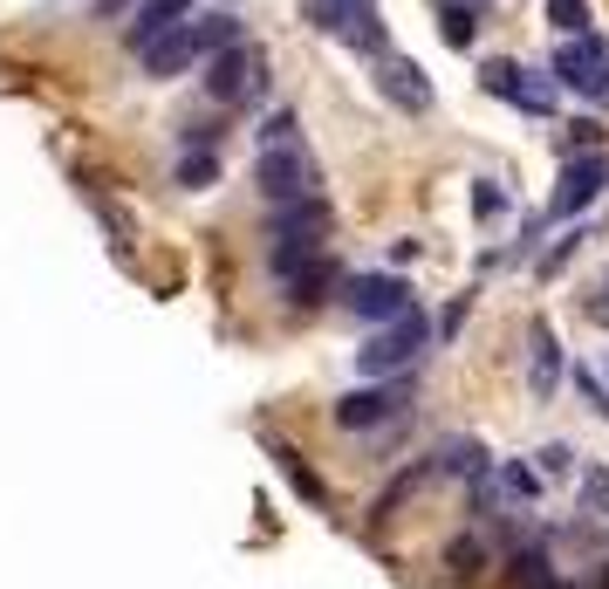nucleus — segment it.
<instances>
[{
	"label": "nucleus",
	"mask_w": 609,
	"mask_h": 589,
	"mask_svg": "<svg viewBox=\"0 0 609 589\" xmlns=\"http://www.w3.org/2000/svg\"><path fill=\"white\" fill-rule=\"evenodd\" d=\"M425 343H432V323L418 316H397V323H377L371 336H363V349H356V370L371 377V384H384V377H404L418 357H425Z\"/></svg>",
	"instance_id": "obj_1"
},
{
	"label": "nucleus",
	"mask_w": 609,
	"mask_h": 589,
	"mask_svg": "<svg viewBox=\"0 0 609 589\" xmlns=\"http://www.w3.org/2000/svg\"><path fill=\"white\" fill-rule=\"evenodd\" d=\"M302 21L315 34H336L343 49L356 55H384V21H377V0H302Z\"/></svg>",
	"instance_id": "obj_2"
},
{
	"label": "nucleus",
	"mask_w": 609,
	"mask_h": 589,
	"mask_svg": "<svg viewBox=\"0 0 609 589\" xmlns=\"http://www.w3.org/2000/svg\"><path fill=\"white\" fill-rule=\"evenodd\" d=\"M336 226V206L308 192V200H288L267 213V261H288V254H322V233Z\"/></svg>",
	"instance_id": "obj_3"
},
{
	"label": "nucleus",
	"mask_w": 609,
	"mask_h": 589,
	"mask_svg": "<svg viewBox=\"0 0 609 589\" xmlns=\"http://www.w3.org/2000/svg\"><path fill=\"white\" fill-rule=\"evenodd\" d=\"M412 418V390L404 384H356V390H336L329 405V425L336 431H384V425H404Z\"/></svg>",
	"instance_id": "obj_4"
},
{
	"label": "nucleus",
	"mask_w": 609,
	"mask_h": 589,
	"mask_svg": "<svg viewBox=\"0 0 609 589\" xmlns=\"http://www.w3.org/2000/svg\"><path fill=\"white\" fill-rule=\"evenodd\" d=\"M336 302H343V316H356V323H397V316H412V282L404 274H343L336 282Z\"/></svg>",
	"instance_id": "obj_5"
},
{
	"label": "nucleus",
	"mask_w": 609,
	"mask_h": 589,
	"mask_svg": "<svg viewBox=\"0 0 609 589\" xmlns=\"http://www.w3.org/2000/svg\"><path fill=\"white\" fill-rule=\"evenodd\" d=\"M206 97H213V103H226V110L267 97V55H261L254 42L213 49V55H206Z\"/></svg>",
	"instance_id": "obj_6"
},
{
	"label": "nucleus",
	"mask_w": 609,
	"mask_h": 589,
	"mask_svg": "<svg viewBox=\"0 0 609 589\" xmlns=\"http://www.w3.org/2000/svg\"><path fill=\"white\" fill-rule=\"evenodd\" d=\"M548 75H555V90H576L582 103H609V42H602V34H576V42H561L555 62H548Z\"/></svg>",
	"instance_id": "obj_7"
},
{
	"label": "nucleus",
	"mask_w": 609,
	"mask_h": 589,
	"mask_svg": "<svg viewBox=\"0 0 609 589\" xmlns=\"http://www.w3.org/2000/svg\"><path fill=\"white\" fill-rule=\"evenodd\" d=\"M479 90L500 97V103H514V110H527V116H555V103H561L555 75H535L527 62H507V55L479 62Z\"/></svg>",
	"instance_id": "obj_8"
},
{
	"label": "nucleus",
	"mask_w": 609,
	"mask_h": 589,
	"mask_svg": "<svg viewBox=\"0 0 609 589\" xmlns=\"http://www.w3.org/2000/svg\"><path fill=\"white\" fill-rule=\"evenodd\" d=\"M322 185V165L308 159L302 144H267L261 165H254V192L267 206H288V200H308V192Z\"/></svg>",
	"instance_id": "obj_9"
},
{
	"label": "nucleus",
	"mask_w": 609,
	"mask_h": 589,
	"mask_svg": "<svg viewBox=\"0 0 609 589\" xmlns=\"http://www.w3.org/2000/svg\"><path fill=\"white\" fill-rule=\"evenodd\" d=\"M609 185V151H589V159H561L555 192H548V226L555 220H582L596 206V192Z\"/></svg>",
	"instance_id": "obj_10"
},
{
	"label": "nucleus",
	"mask_w": 609,
	"mask_h": 589,
	"mask_svg": "<svg viewBox=\"0 0 609 589\" xmlns=\"http://www.w3.org/2000/svg\"><path fill=\"white\" fill-rule=\"evenodd\" d=\"M377 97L390 103V110H404V116H425L432 103H438V90H432V75L412 62V55H377Z\"/></svg>",
	"instance_id": "obj_11"
},
{
	"label": "nucleus",
	"mask_w": 609,
	"mask_h": 589,
	"mask_svg": "<svg viewBox=\"0 0 609 589\" xmlns=\"http://www.w3.org/2000/svg\"><path fill=\"white\" fill-rule=\"evenodd\" d=\"M561 377H568L561 336H555V323H548V316H535V323H527V398H535V405H555Z\"/></svg>",
	"instance_id": "obj_12"
},
{
	"label": "nucleus",
	"mask_w": 609,
	"mask_h": 589,
	"mask_svg": "<svg viewBox=\"0 0 609 589\" xmlns=\"http://www.w3.org/2000/svg\"><path fill=\"white\" fill-rule=\"evenodd\" d=\"M274 282L295 308H315L336 295V261L329 254H288V261H274Z\"/></svg>",
	"instance_id": "obj_13"
},
{
	"label": "nucleus",
	"mask_w": 609,
	"mask_h": 589,
	"mask_svg": "<svg viewBox=\"0 0 609 589\" xmlns=\"http://www.w3.org/2000/svg\"><path fill=\"white\" fill-rule=\"evenodd\" d=\"M425 466H432V480H479L486 474V466H494V459H486V446L473 439V431H453V439H438L432 453H425Z\"/></svg>",
	"instance_id": "obj_14"
},
{
	"label": "nucleus",
	"mask_w": 609,
	"mask_h": 589,
	"mask_svg": "<svg viewBox=\"0 0 609 589\" xmlns=\"http://www.w3.org/2000/svg\"><path fill=\"white\" fill-rule=\"evenodd\" d=\"M185 21H192V0H138V8H131V28H124V49L144 55L158 34H172V28H185Z\"/></svg>",
	"instance_id": "obj_15"
},
{
	"label": "nucleus",
	"mask_w": 609,
	"mask_h": 589,
	"mask_svg": "<svg viewBox=\"0 0 609 589\" xmlns=\"http://www.w3.org/2000/svg\"><path fill=\"white\" fill-rule=\"evenodd\" d=\"M138 62H144V75H151V83H172V75H185L192 62H206V55H199L192 28H172V34H158V42H151Z\"/></svg>",
	"instance_id": "obj_16"
},
{
	"label": "nucleus",
	"mask_w": 609,
	"mask_h": 589,
	"mask_svg": "<svg viewBox=\"0 0 609 589\" xmlns=\"http://www.w3.org/2000/svg\"><path fill=\"white\" fill-rule=\"evenodd\" d=\"M425 487H432V466H425V459H404V474H397V480H390V487L371 500V521H390L397 507L412 500V494H425Z\"/></svg>",
	"instance_id": "obj_17"
},
{
	"label": "nucleus",
	"mask_w": 609,
	"mask_h": 589,
	"mask_svg": "<svg viewBox=\"0 0 609 589\" xmlns=\"http://www.w3.org/2000/svg\"><path fill=\"white\" fill-rule=\"evenodd\" d=\"M185 28H192L199 55H213V49H233V42H247V34H240V14H233V8H220V14H192Z\"/></svg>",
	"instance_id": "obj_18"
},
{
	"label": "nucleus",
	"mask_w": 609,
	"mask_h": 589,
	"mask_svg": "<svg viewBox=\"0 0 609 589\" xmlns=\"http://www.w3.org/2000/svg\"><path fill=\"white\" fill-rule=\"evenodd\" d=\"M445 576L453 582H479L486 576V541L479 535H453L445 541Z\"/></svg>",
	"instance_id": "obj_19"
},
{
	"label": "nucleus",
	"mask_w": 609,
	"mask_h": 589,
	"mask_svg": "<svg viewBox=\"0 0 609 589\" xmlns=\"http://www.w3.org/2000/svg\"><path fill=\"white\" fill-rule=\"evenodd\" d=\"M589 241H596V226H568L555 247H541V254H535V274H541V282H555V274H561L568 261H576V254H582Z\"/></svg>",
	"instance_id": "obj_20"
},
{
	"label": "nucleus",
	"mask_w": 609,
	"mask_h": 589,
	"mask_svg": "<svg viewBox=\"0 0 609 589\" xmlns=\"http://www.w3.org/2000/svg\"><path fill=\"white\" fill-rule=\"evenodd\" d=\"M267 453H274V466L288 474V487H295L308 507H329V487H322V480L308 474V466H302V453H295V446H267Z\"/></svg>",
	"instance_id": "obj_21"
},
{
	"label": "nucleus",
	"mask_w": 609,
	"mask_h": 589,
	"mask_svg": "<svg viewBox=\"0 0 609 589\" xmlns=\"http://www.w3.org/2000/svg\"><path fill=\"white\" fill-rule=\"evenodd\" d=\"M220 151H179V165H172V179L185 185V192H206V185H220Z\"/></svg>",
	"instance_id": "obj_22"
},
{
	"label": "nucleus",
	"mask_w": 609,
	"mask_h": 589,
	"mask_svg": "<svg viewBox=\"0 0 609 589\" xmlns=\"http://www.w3.org/2000/svg\"><path fill=\"white\" fill-rule=\"evenodd\" d=\"M535 474H541V487L555 480H576L582 474V459H576V446H568V439H548V446H535Z\"/></svg>",
	"instance_id": "obj_23"
},
{
	"label": "nucleus",
	"mask_w": 609,
	"mask_h": 589,
	"mask_svg": "<svg viewBox=\"0 0 609 589\" xmlns=\"http://www.w3.org/2000/svg\"><path fill=\"white\" fill-rule=\"evenodd\" d=\"M589 151H602V124L596 116H576V124L555 131V159H589Z\"/></svg>",
	"instance_id": "obj_24"
},
{
	"label": "nucleus",
	"mask_w": 609,
	"mask_h": 589,
	"mask_svg": "<svg viewBox=\"0 0 609 589\" xmlns=\"http://www.w3.org/2000/svg\"><path fill=\"white\" fill-rule=\"evenodd\" d=\"M507 213H514V192H507L500 179H473V220L494 226V220H507Z\"/></svg>",
	"instance_id": "obj_25"
},
{
	"label": "nucleus",
	"mask_w": 609,
	"mask_h": 589,
	"mask_svg": "<svg viewBox=\"0 0 609 589\" xmlns=\"http://www.w3.org/2000/svg\"><path fill=\"white\" fill-rule=\"evenodd\" d=\"M473 34H479V14H466V8H438V42H445V49H473Z\"/></svg>",
	"instance_id": "obj_26"
},
{
	"label": "nucleus",
	"mask_w": 609,
	"mask_h": 589,
	"mask_svg": "<svg viewBox=\"0 0 609 589\" xmlns=\"http://www.w3.org/2000/svg\"><path fill=\"white\" fill-rule=\"evenodd\" d=\"M494 480H500L514 500H541V474H535V466H520V459H500V466H494Z\"/></svg>",
	"instance_id": "obj_27"
},
{
	"label": "nucleus",
	"mask_w": 609,
	"mask_h": 589,
	"mask_svg": "<svg viewBox=\"0 0 609 589\" xmlns=\"http://www.w3.org/2000/svg\"><path fill=\"white\" fill-rule=\"evenodd\" d=\"M582 515L609 521V466H582Z\"/></svg>",
	"instance_id": "obj_28"
},
{
	"label": "nucleus",
	"mask_w": 609,
	"mask_h": 589,
	"mask_svg": "<svg viewBox=\"0 0 609 589\" xmlns=\"http://www.w3.org/2000/svg\"><path fill=\"white\" fill-rule=\"evenodd\" d=\"M548 28H561L568 42H576V34H596L589 28V0H548Z\"/></svg>",
	"instance_id": "obj_29"
},
{
	"label": "nucleus",
	"mask_w": 609,
	"mask_h": 589,
	"mask_svg": "<svg viewBox=\"0 0 609 589\" xmlns=\"http://www.w3.org/2000/svg\"><path fill=\"white\" fill-rule=\"evenodd\" d=\"M267 144H302V116H295L288 103L261 116V151H267Z\"/></svg>",
	"instance_id": "obj_30"
},
{
	"label": "nucleus",
	"mask_w": 609,
	"mask_h": 589,
	"mask_svg": "<svg viewBox=\"0 0 609 589\" xmlns=\"http://www.w3.org/2000/svg\"><path fill=\"white\" fill-rule=\"evenodd\" d=\"M582 316L596 323V329H609V261L589 274V295H582Z\"/></svg>",
	"instance_id": "obj_31"
},
{
	"label": "nucleus",
	"mask_w": 609,
	"mask_h": 589,
	"mask_svg": "<svg viewBox=\"0 0 609 589\" xmlns=\"http://www.w3.org/2000/svg\"><path fill=\"white\" fill-rule=\"evenodd\" d=\"M466 316H473V295H459V302H445V316L432 323V336H445V343H453V336L466 329Z\"/></svg>",
	"instance_id": "obj_32"
},
{
	"label": "nucleus",
	"mask_w": 609,
	"mask_h": 589,
	"mask_svg": "<svg viewBox=\"0 0 609 589\" xmlns=\"http://www.w3.org/2000/svg\"><path fill=\"white\" fill-rule=\"evenodd\" d=\"M179 151H220V124H179Z\"/></svg>",
	"instance_id": "obj_33"
},
{
	"label": "nucleus",
	"mask_w": 609,
	"mask_h": 589,
	"mask_svg": "<svg viewBox=\"0 0 609 589\" xmlns=\"http://www.w3.org/2000/svg\"><path fill=\"white\" fill-rule=\"evenodd\" d=\"M576 390L589 398V412H596V418H609V390H602V377H596V370H576Z\"/></svg>",
	"instance_id": "obj_34"
},
{
	"label": "nucleus",
	"mask_w": 609,
	"mask_h": 589,
	"mask_svg": "<svg viewBox=\"0 0 609 589\" xmlns=\"http://www.w3.org/2000/svg\"><path fill=\"white\" fill-rule=\"evenodd\" d=\"M438 8H466V14H479V21H486V14H494V0H438Z\"/></svg>",
	"instance_id": "obj_35"
},
{
	"label": "nucleus",
	"mask_w": 609,
	"mask_h": 589,
	"mask_svg": "<svg viewBox=\"0 0 609 589\" xmlns=\"http://www.w3.org/2000/svg\"><path fill=\"white\" fill-rule=\"evenodd\" d=\"M124 8H138V0H97V14H124Z\"/></svg>",
	"instance_id": "obj_36"
},
{
	"label": "nucleus",
	"mask_w": 609,
	"mask_h": 589,
	"mask_svg": "<svg viewBox=\"0 0 609 589\" xmlns=\"http://www.w3.org/2000/svg\"><path fill=\"white\" fill-rule=\"evenodd\" d=\"M596 589H609V569H602V576H596Z\"/></svg>",
	"instance_id": "obj_37"
},
{
	"label": "nucleus",
	"mask_w": 609,
	"mask_h": 589,
	"mask_svg": "<svg viewBox=\"0 0 609 589\" xmlns=\"http://www.w3.org/2000/svg\"><path fill=\"white\" fill-rule=\"evenodd\" d=\"M602 370H609V349H602Z\"/></svg>",
	"instance_id": "obj_38"
},
{
	"label": "nucleus",
	"mask_w": 609,
	"mask_h": 589,
	"mask_svg": "<svg viewBox=\"0 0 609 589\" xmlns=\"http://www.w3.org/2000/svg\"><path fill=\"white\" fill-rule=\"evenodd\" d=\"M220 8H233V0H220Z\"/></svg>",
	"instance_id": "obj_39"
}]
</instances>
